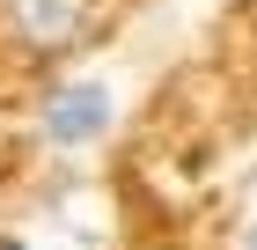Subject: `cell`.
<instances>
[{"instance_id":"obj_2","label":"cell","mask_w":257,"mask_h":250,"mask_svg":"<svg viewBox=\"0 0 257 250\" xmlns=\"http://www.w3.org/2000/svg\"><path fill=\"white\" fill-rule=\"evenodd\" d=\"M8 22L30 44H74L88 22V0H8Z\"/></svg>"},{"instance_id":"obj_4","label":"cell","mask_w":257,"mask_h":250,"mask_svg":"<svg viewBox=\"0 0 257 250\" xmlns=\"http://www.w3.org/2000/svg\"><path fill=\"white\" fill-rule=\"evenodd\" d=\"M250 250H257V228H250Z\"/></svg>"},{"instance_id":"obj_3","label":"cell","mask_w":257,"mask_h":250,"mask_svg":"<svg viewBox=\"0 0 257 250\" xmlns=\"http://www.w3.org/2000/svg\"><path fill=\"white\" fill-rule=\"evenodd\" d=\"M0 250H22V243H0Z\"/></svg>"},{"instance_id":"obj_1","label":"cell","mask_w":257,"mask_h":250,"mask_svg":"<svg viewBox=\"0 0 257 250\" xmlns=\"http://www.w3.org/2000/svg\"><path fill=\"white\" fill-rule=\"evenodd\" d=\"M110 133V89L103 81H66L59 96L44 103V140L52 147H88Z\"/></svg>"}]
</instances>
